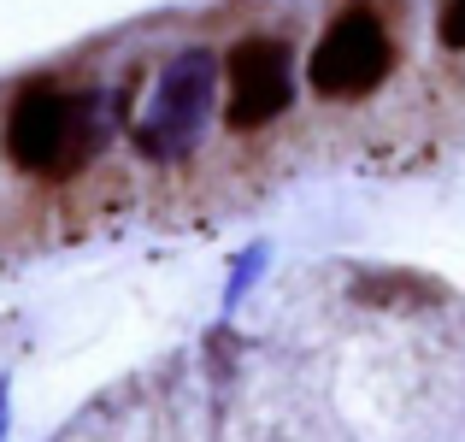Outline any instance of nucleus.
<instances>
[{
    "mask_svg": "<svg viewBox=\"0 0 465 442\" xmlns=\"http://www.w3.org/2000/svg\"><path fill=\"white\" fill-rule=\"evenodd\" d=\"M436 35H442V47H454V54H465V0H442V18H436Z\"/></svg>",
    "mask_w": 465,
    "mask_h": 442,
    "instance_id": "39448f33",
    "label": "nucleus"
},
{
    "mask_svg": "<svg viewBox=\"0 0 465 442\" xmlns=\"http://www.w3.org/2000/svg\"><path fill=\"white\" fill-rule=\"evenodd\" d=\"M295 95V59L277 35H242L224 59V118L230 130H260Z\"/></svg>",
    "mask_w": 465,
    "mask_h": 442,
    "instance_id": "20e7f679",
    "label": "nucleus"
},
{
    "mask_svg": "<svg viewBox=\"0 0 465 442\" xmlns=\"http://www.w3.org/2000/svg\"><path fill=\"white\" fill-rule=\"evenodd\" d=\"M389 71H395V30L377 12V0H348L324 24L307 59V83L318 101H365L389 83Z\"/></svg>",
    "mask_w": 465,
    "mask_h": 442,
    "instance_id": "f03ea898",
    "label": "nucleus"
},
{
    "mask_svg": "<svg viewBox=\"0 0 465 442\" xmlns=\"http://www.w3.org/2000/svg\"><path fill=\"white\" fill-rule=\"evenodd\" d=\"M6 159L30 177H71L101 142V113L89 89H65L54 77H35L6 106Z\"/></svg>",
    "mask_w": 465,
    "mask_h": 442,
    "instance_id": "f257e3e1",
    "label": "nucleus"
},
{
    "mask_svg": "<svg viewBox=\"0 0 465 442\" xmlns=\"http://www.w3.org/2000/svg\"><path fill=\"white\" fill-rule=\"evenodd\" d=\"M213 106H218V54L213 47H183L159 71L148 113L136 118V147L148 159H159V166L194 154L206 125H213Z\"/></svg>",
    "mask_w": 465,
    "mask_h": 442,
    "instance_id": "7ed1b4c3",
    "label": "nucleus"
}]
</instances>
